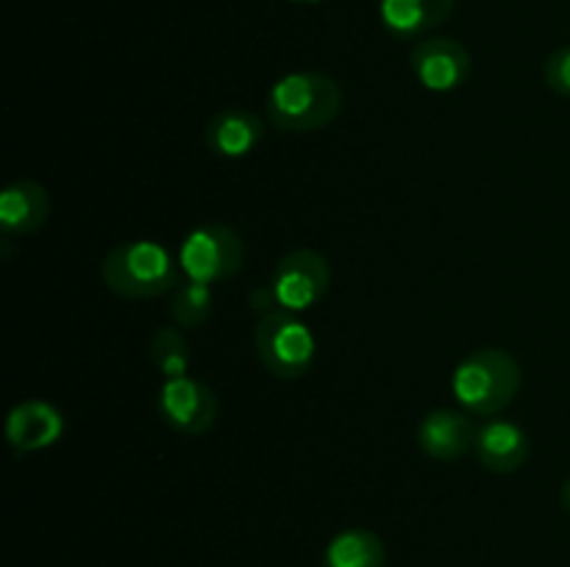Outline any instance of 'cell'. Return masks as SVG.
<instances>
[{
    "mask_svg": "<svg viewBox=\"0 0 570 567\" xmlns=\"http://www.w3.org/2000/svg\"><path fill=\"white\" fill-rule=\"evenodd\" d=\"M543 78L549 83L551 92L570 98V44L566 48H557L554 53L546 59L543 64Z\"/></svg>",
    "mask_w": 570,
    "mask_h": 567,
    "instance_id": "18",
    "label": "cell"
},
{
    "mask_svg": "<svg viewBox=\"0 0 570 567\" xmlns=\"http://www.w3.org/2000/svg\"><path fill=\"white\" fill-rule=\"evenodd\" d=\"M148 356L161 378H181L189 372V345L184 334L173 326H161L150 334Z\"/></svg>",
    "mask_w": 570,
    "mask_h": 567,
    "instance_id": "17",
    "label": "cell"
},
{
    "mask_svg": "<svg viewBox=\"0 0 570 567\" xmlns=\"http://www.w3.org/2000/svg\"><path fill=\"white\" fill-rule=\"evenodd\" d=\"M387 545L371 528H343L328 539L321 567H384Z\"/></svg>",
    "mask_w": 570,
    "mask_h": 567,
    "instance_id": "15",
    "label": "cell"
},
{
    "mask_svg": "<svg viewBox=\"0 0 570 567\" xmlns=\"http://www.w3.org/2000/svg\"><path fill=\"white\" fill-rule=\"evenodd\" d=\"M204 139L206 148L220 159H245L265 139V120L248 109L228 106L206 122Z\"/></svg>",
    "mask_w": 570,
    "mask_h": 567,
    "instance_id": "11",
    "label": "cell"
},
{
    "mask_svg": "<svg viewBox=\"0 0 570 567\" xmlns=\"http://www.w3.org/2000/svg\"><path fill=\"white\" fill-rule=\"evenodd\" d=\"M61 434H65V417L45 400L17 404L6 420V439L17 454H37V450L50 448L59 442Z\"/></svg>",
    "mask_w": 570,
    "mask_h": 567,
    "instance_id": "12",
    "label": "cell"
},
{
    "mask_svg": "<svg viewBox=\"0 0 570 567\" xmlns=\"http://www.w3.org/2000/svg\"><path fill=\"white\" fill-rule=\"evenodd\" d=\"M410 67L429 92H454L471 78V50L451 37L421 39L410 50Z\"/></svg>",
    "mask_w": 570,
    "mask_h": 567,
    "instance_id": "8",
    "label": "cell"
},
{
    "mask_svg": "<svg viewBox=\"0 0 570 567\" xmlns=\"http://www.w3.org/2000/svg\"><path fill=\"white\" fill-rule=\"evenodd\" d=\"M245 265V245L232 226L223 222H209L187 237L178 245V267L187 281L200 284H223L232 281Z\"/></svg>",
    "mask_w": 570,
    "mask_h": 567,
    "instance_id": "5",
    "label": "cell"
},
{
    "mask_svg": "<svg viewBox=\"0 0 570 567\" xmlns=\"http://www.w3.org/2000/svg\"><path fill=\"white\" fill-rule=\"evenodd\" d=\"M254 348L262 367L282 381L304 378L315 365L317 354L312 328L298 315L284 309L262 311L254 328Z\"/></svg>",
    "mask_w": 570,
    "mask_h": 567,
    "instance_id": "4",
    "label": "cell"
},
{
    "mask_svg": "<svg viewBox=\"0 0 570 567\" xmlns=\"http://www.w3.org/2000/svg\"><path fill=\"white\" fill-rule=\"evenodd\" d=\"M100 278L115 295L128 300H148L173 292L184 281L178 256L150 239H131L106 253Z\"/></svg>",
    "mask_w": 570,
    "mask_h": 567,
    "instance_id": "2",
    "label": "cell"
},
{
    "mask_svg": "<svg viewBox=\"0 0 570 567\" xmlns=\"http://www.w3.org/2000/svg\"><path fill=\"white\" fill-rule=\"evenodd\" d=\"M456 0H382L379 17L384 28L399 39H415L443 26Z\"/></svg>",
    "mask_w": 570,
    "mask_h": 567,
    "instance_id": "14",
    "label": "cell"
},
{
    "mask_svg": "<svg viewBox=\"0 0 570 567\" xmlns=\"http://www.w3.org/2000/svg\"><path fill=\"white\" fill-rule=\"evenodd\" d=\"M343 89L326 72L301 70L278 78L267 92V120L276 131L309 133L337 120L343 111Z\"/></svg>",
    "mask_w": 570,
    "mask_h": 567,
    "instance_id": "1",
    "label": "cell"
},
{
    "mask_svg": "<svg viewBox=\"0 0 570 567\" xmlns=\"http://www.w3.org/2000/svg\"><path fill=\"white\" fill-rule=\"evenodd\" d=\"M332 287V265L323 253L312 248H298L284 253L273 267L267 281V309H284L301 315L321 304L323 295Z\"/></svg>",
    "mask_w": 570,
    "mask_h": 567,
    "instance_id": "6",
    "label": "cell"
},
{
    "mask_svg": "<svg viewBox=\"0 0 570 567\" xmlns=\"http://www.w3.org/2000/svg\"><path fill=\"white\" fill-rule=\"evenodd\" d=\"M301 3H315V0H301Z\"/></svg>",
    "mask_w": 570,
    "mask_h": 567,
    "instance_id": "20",
    "label": "cell"
},
{
    "mask_svg": "<svg viewBox=\"0 0 570 567\" xmlns=\"http://www.w3.org/2000/svg\"><path fill=\"white\" fill-rule=\"evenodd\" d=\"M560 504H562V509H566V515L570 517V478L560 487Z\"/></svg>",
    "mask_w": 570,
    "mask_h": 567,
    "instance_id": "19",
    "label": "cell"
},
{
    "mask_svg": "<svg viewBox=\"0 0 570 567\" xmlns=\"http://www.w3.org/2000/svg\"><path fill=\"white\" fill-rule=\"evenodd\" d=\"M521 381L523 372L515 356L504 348H479L456 365L451 392L468 415L495 417L515 400Z\"/></svg>",
    "mask_w": 570,
    "mask_h": 567,
    "instance_id": "3",
    "label": "cell"
},
{
    "mask_svg": "<svg viewBox=\"0 0 570 567\" xmlns=\"http://www.w3.org/2000/svg\"><path fill=\"white\" fill-rule=\"evenodd\" d=\"M156 409L167 428L184 434V437H198L215 426L220 404L209 384L181 376L165 378L159 395H156Z\"/></svg>",
    "mask_w": 570,
    "mask_h": 567,
    "instance_id": "7",
    "label": "cell"
},
{
    "mask_svg": "<svg viewBox=\"0 0 570 567\" xmlns=\"http://www.w3.org/2000/svg\"><path fill=\"white\" fill-rule=\"evenodd\" d=\"M50 217L48 189L31 178H17L0 192V231L6 239L39 231Z\"/></svg>",
    "mask_w": 570,
    "mask_h": 567,
    "instance_id": "13",
    "label": "cell"
},
{
    "mask_svg": "<svg viewBox=\"0 0 570 567\" xmlns=\"http://www.w3.org/2000/svg\"><path fill=\"white\" fill-rule=\"evenodd\" d=\"M215 311V289L212 284L187 281L184 278L176 289H173L170 300V317L178 328H200Z\"/></svg>",
    "mask_w": 570,
    "mask_h": 567,
    "instance_id": "16",
    "label": "cell"
},
{
    "mask_svg": "<svg viewBox=\"0 0 570 567\" xmlns=\"http://www.w3.org/2000/svg\"><path fill=\"white\" fill-rule=\"evenodd\" d=\"M476 426L468 411L432 409L417 422V448L434 461H456L473 450Z\"/></svg>",
    "mask_w": 570,
    "mask_h": 567,
    "instance_id": "10",
    "label": "cell"
},
{
    "mask_svg": "<svg viewBox=\"0 0 570 567\" xmlns=\"http://www.w3.org/2000/svg\"><path fill=\"white\" fill-rule=\"evenodd\" d=\"M473 454L484 470L507 476V472H518L527 465L529 454H532V439L515 420L495 415L476 428Z\"/></svg>",
    "mask_w": 570,
    "mask_h": 567,
    "instance_id": "9",
    "label": "cell"
}]
</instances>
